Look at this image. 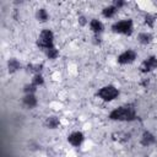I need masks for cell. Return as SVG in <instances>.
<instances>
[{
  "mask_svg": "<svg viewBox=\"0 0 157 157\" xmlns=\"http://www.w3.org/2000/svg\"><path fill=\"white\" fill-rule=\"evenodd\" d=\"M108 118L113 121L120 123H131L139 119V114L136 112V107L132 103H126L112 109L108 114Z\"/></svg>",
  "mask_w": 157,
  "mask_h": 157,
  "instance_id": "cell-1",
  "label": "cell"
},
{
  "mask_svg": "<svg viewBox=\"0 0 157 157\" xmlns=\"http://www.w3.org/2000/svg\"><path fill=\"white\" fill-rule=\"evenodd\" d=\"M36 45L45 52V50H49L52 48H55V36H54V32L50 29V28H44L39 32L37 39H36Z\"/></svg>",
  "mask_w": 157,
  "mask_h": 157,
  "instance_id": "cell-2",
  "label": "cell"
},
{
  "mask_svg": "<svg viewBox=\"0 0 157 157\" xmlns=\"http://www.w3.org/2000/svg\"><path fill=\"white\" fill-rule=\"evenodd\" d=\"M112 32L115 34H120V36H131L134 33V21L132 18H121L115 21L112 27H110Z\"/></svg>",
  "mask_w": 157,
  "mask_h": 157,
  "instance_id": "cell-3",
  "label": "cell"
},
{
  "mask_svg": "<svg viewBox=\"0 0 157 157\" xmlns=\"http://www.w3.org/2000/svg\"><path fill=\"white\" fill-rule=\"evenodd\" d=\"M96 96H97L101 101H103V102H105V103H109V102L115 101V99L120 96V91H119V88H118L117 86H114V85H104V86H102L101 88H98Z\"/></svg>",
  "mask_w": 157,
  "mask_h": 157,
  "instance_id": "cell-4",
  "label": "cell"
},
{
  "mask_svg": "<svg viewBox=\"0 0 157 157\" xmlns=\"http://www.w3.org/2000/svg\"><path fill=\"white\" fill-rule=\"evenodd\" d=\"M136 59H137L136 50H134L132 48H128V49H125V50H123L121 53L118 54L117 63L119 65H130V64L135 63Z\"/></svg>",
  "mask_w": 157,
  "mask_h": 157,
  "instance_id": "cell-5",
  "label": "cell"
},
{
  "mask_svg": "<svg viewBox=\"0 0 157 157\" xmlns=\"http://www.w3.org/2000/svg\"><path fill=\"white\" fill-rule=\"evenodd\" d=\"M157 69V56L156 55H148L146 56L141 64H140V72L142 74H150Z\"/></svg>",
  "mask_w": 157,
  "mask_h": 157,
  "instance_id": "cell-6",
  "label": "cell"
},
{
  "mask_svg": "<svg viewBox=\"0 0 157 157\" xmlns=\"http://www.w3.org/2000/svg\"><path fill=\"white\" fill-rule=\"evenodd\" d=\"M67 142L72 147H80L85 142V134L82 131H78V130L72 131L67 135Z\"/></svg>",
  "mask_w": 157,
  "mask_h": 157,
  "instance_id": "cell-7",
  "label": "cell"
},
{
  "mask_svg": "<svg viewBox=\"0 0 157 157\" xmlns=\"http://www.w3.org/2000/svg\"><path fill=\"white\" fill-rule=\"evenodd\" d=\"M157 142V139H156V135L150 131V130H144L141 136H140V145L144 146V147H148V146H152Z\"/></svg>",
  "mask_w": 157,
  "mask_h": 157,
  "instance_id": "cell-8",
  "label": "cell"
},
{
  "mask_svg": "<svg viewBox=\"0 0 157 157\" xmlns=\"http://www.w3.org/2000/svg\"><path fill=\"white\" fill-rule=\"evenodd\" d=\"M88 28L93 36H102L104 32V23L99 18H91L88 22Z\"/></svg>",
  "mask_w": 157,
  "mask_h": 157,
  "instance_id": "cell-9",
  "label": "cell"
},
{
  "mask_svg": "<svg viewBox=\"0 0 157 157\" xmlns=\"http://www.w3.org/2000/svg\"><path fill=\"white\" fill-rule=\"evenodd\" d=\"M22 104L28 109H33L38 105V98L36 94H23Z\"/></svg>",
  "mask_w": 157,
  "mask_h": 157,
  "instance_id": "cell-10",
  "label": "cell"
},
{
  "mask_svg": "<svg viewBox=\"0 0 157 157\" xmlns=\"http://www.w3.org/2000/svg\"><path fill=\"white\" fill-rule=\"evenodd\" d=\"M137 42L142 45H150L153 42V34L148 31H142L137 34Z\"/></svg>",
  "mask_w": 157,
  "mask_h": 157,
  "instance_id": "cell-11",
  "label": "cell"
},
{
  "mask_svg": "<svg viewBox=\"0 0 157 157\" xmlns=\"http://www.w3.org/2000/svg\"><path fill=\"white\" fill-rule=\"evenodd\" d=\"M118 11H119V10H118L113 4H110V5L103 7V10H102V16H103L104 18H107V20H110V18H114V17L117 16Z\"/></svg>",
  "mask_w": 157,
  "mask_h": 157,
  "instance_id": "cell-12",
  "label": "cell"
},
{
  "mask_svg": "<svg viewBox=\"0 0 157 157\" xmlns=\"http://www.w3.org/2000/svg\"><path fill=\"white\" fill-rule=\"evenodd\" d=\"M6 65H7V71L10 74H15V72H17L18 70L22 69V64L16 58H10L6 63Z\"/></svg>",
  "mask_w": 157,
  "mask_h": 157,
  "instance_id": "cell-13",
  "label": "cell"
},
{
  "mask_svg": "<svg viewBox=\"0 0 157 157\" xmlns=\"http://www.w3.org/2000/svg\"><path fill=\"white\" fill-rule=\"evenodd\" d=\"M44 126H45L47 129H52V130L58 129V128L60 126V119H59V117H56V115H50V117H48V118L44 120Z\"/></svg>",
  "mask_w": 157,
  "mask_h": 157,
  "instance_id": "cell-14",
  "label": "cell"
},
{
  "mask_svg": "<svg viewBox=\"0 0 157 157\" xmlns=\"http://www.w3.org/2000/svg\"><path fill=\"white\" fill-rule=\"evenodd\" d=\"M36 18L38 22L40 23H45L48 20H49V12L44 9V7H40L36 11Z\"/></svg>",
  "mask_w": 157,
  "mask_h": 157,
  "instance_id": "cell-15",
  "label": "cell"
},
{
  "mask_svg": "<svg viewBox=\"0 0 157 157\" xmlns=\"http://www.w3.org/2000/svg\"><path fill=\"white\" fill-rule=\"evenodd\" d=\"M31 83L33 86H36L37 88L42 87L44 83H45V80H44V76L42 74H37V75H33L32 76V80H31Z\"/></svg>",
  "mask_w": 157,
  "mask_h": 157,
  "instance_id": "cell-16",
  "label": "cell"
},
{
  "mask_svg": "<svg viewBox=\"0 0 157 157\" xmlns=\"http://www.w3.org/2000/svg\"><path fill=\"white\" fill-rule=\"evenodd\" d=\"M156 20H157V16L156 15H152V13H146L144 16V22L147 27L150 28H153L155 27V23H156Z\"/></svg>",
  "mask_w": 157,
  "mask_h": 157,
  "instance_id": "cell-17",
  "label": "cell"
},
{
  "mask_svg": "<svg viewBox=\"0 0 157 157\" xmlns=\"http://www.w3.org/2000/svg\"><path fill=\"white\" fill-rule=\"evenodd\" d=\"M114 136H117L115 140L119 141V142H126V141H129L130 137H131L130 132H126V131H119V132L114 134Z\"/></svg>",
  "mask_w": 157,
  "mask_h": 157,
  "instance_id": "cell-18",
  "label": "cell"
},
{
  "mask_svg": "<svg viewBox=\"0 0 157 157\" xmlns=\"http://www.w3.org/2000/svg\"><path fill=\"white\" fill-rule=\"evenodd\" d=\"M42 69H43L42 64H29V65H27V71L32 72L33 75L42 74Z\"/></svg>",
  "mask_w": 157,
  "mask_h": 157,
  "instance_id": "cell-19",
  "label": "cell"
},
{
  "mask_svg": "<svg viewBox=\"0 0 157 157\" xmlns=\"http://www.w3.org/2000/svg\"><path fill=\"white\" fill-rule=\"evenodd\" d=\"M44 54H45V56H47L48 59H50V60H55V59L60 55V53H59V50H58L56 47H55V48H52V49H49V50H45Z\"/></svg>",
  "mask_w": 157,
  "mask_h": 157,
  "instance_id": "cell-20",
  "label": "cell"
},
{
  "mask_svg": "<svg viewBox=\"0 0 157 157\" xmlns=\"http://www.w3.org/2000/svg\"><path fill=\"white\" fill-rule=\"evenodd\" d=\"M37 87L36 86H33L31 82L29 83H26L25 86H23V94H36L37 93Z\"/></svg>",
  "mask_w": 157,
  "mask_h": 157,
  "instance_id": "cell-21",
  "label": "cell"
},
{
  "mask_svg": "<svg viewBox=\"0 0 157 157\" xmlns=\"http://www.w3.org/2000/svg\"><path fill=\"white\" fill-rule=\"evenodd\" d=\"M112 4H113L118 10H121V9L126 5V2H125V1H123V0H114Z\"/></svg>",
  "mask_w": 157,
  "mask_h": 157,
  "instance_id": "cell-22",
  "label": "cell"
},
{
  "mask_svg": "<svg viewBox=\"0 0 157 157\" xmlns=\"http://www.w3.org/2000/svg\"><path fill=\"white\" fill-rule=\"evenodd\" d=\"M78 22H80V25H81V26H88L90 20H87L83 15H81V16H78Z\"/></svg>",
  "mask_w": 157,
  "mask_h": 157,
  "instance_id": "cell-23",
  "label": "cell"
},
{
  "mask_svg": "<svg viewBox=\"0 0 157 157\" xmlns=\"http://www.w3.org/2000/svg\"><path fill=\"white\" fill-rule=\"evenodd\" d=\"M156 16H157V12H156Z\"/></svg>",
  "mask_w": 157,
  "mask_h": 157,
  "instance_id": "cell-24",
  "label": "cell"
}]
</instances>
